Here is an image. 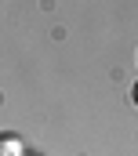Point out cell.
Instances as JSON below:
<instances>
[{"instance_id":"obj_1","label":"cell","mask_w":138,"mask_h":156,"mask_svg":"<svg viewBox=\"0 0 138 156\" xmlns=\"http://www.w3.org/2000/svg\"><path fill=\"white\" fill-rule=\"evenodd\" d=\"M0 156H22V142L15 134H0Z\"/></svg>"},{"instance_id":"obj_2","label":"cell","mask_w":138,"mask_h":156,"mask_svg":"<svg viewBox=\"0 0 138 156\" xmlns=\"http://www.w3.org/2000/svg\"><path fill=\"white\" fill-rule=\"evenodd\" d=\"M131 102H135V105H138V80H135V83H131Z\"/></svg>"}]
</instances>
